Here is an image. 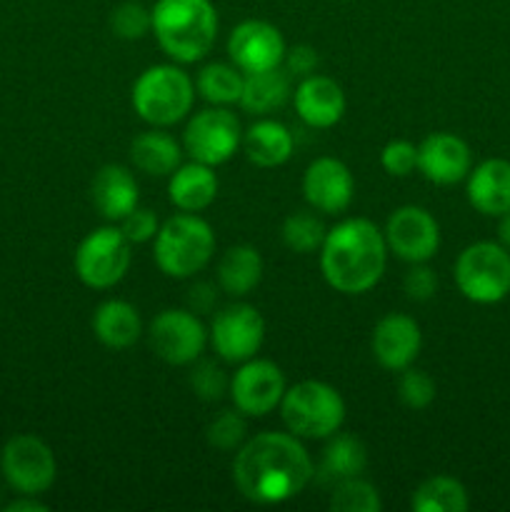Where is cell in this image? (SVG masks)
Returning <instances> with one entry per match:
<instances>
[{
    "label": "cell",
    "mask_w": 510,
    "mask_h": 512,
    "mask_svg": "<svg viewBox=\"0 0 510 512\" xmlns=\"http://www.w3.org/2000/svg\"><path fill=\"white\" fill-rule=\"evenodd\" d=\"M315 478V465L303 440L293 433L253 435L235 450L233 483L255 505H283L298 498Z\"/></svg>",
    "instance_id": "6da1fadb"
},
{
    "label": "cell",
    "mask_w": 510,
    "mask_h": 512,
    "mask_svg": "<svg viewBox=\"0 0 510 512\" xmlns=\"http://www.w3.org/2000/svg\"><path fill=\"white\" fill-rule=\"evenodd\" d=\"M388 243L373 220L345 218L328 228L320 248V273L343 295H363L383 280Z\"/></svg>",
    "instance_id": "7a4b0ae2"
},
{
    "label": "cell",
    "mask_w": 510,
    "mask_h": 512,
    "mask_svg": "<svg viewBox=\"0 0 510 512\" xmlns=\"http://www.w3.org/2000/svg\"><path fill=\"white\" fill-rule=\"evenodd\" d=\"M150 18V33L173 63H200L215 48L220 18L213 0H155Z\"/></svg>",
    "instance_id": "3957f363"
},
{
    "label": "cell",
    "mask_w": 510,
    "mask_h": 512,
    "mask_svg": "<svg viewBox=\"0 0 510 512\" xmlns=\"http://www.w3.org/2000/svg\"><path fill=\"white\" fill-rule=\"evenodd\" d=\"M130 105L150 128H173L193 113L195 80L178 63L150 65L133 83Z\"/></svg>",
    "instance_id": "277c9868"
},
{
    "label": "cell",
    "mask_w": 510,
    "mask_h": 512,
    "mask_svg": "<svg viewBox=\"0 0 510 512\" xmlns=\"http://www.w3.org/2000/svg\"><path fill=\"white\" fill-rule=\"evenodd\" d=\"M215 255V233L198 213H175L160 223L153 238V260L165 278L188 280L208 268Z\"/></svg>",
    "instance_id": "5b68a950"
},
{
    "label": "cell",
    "mask_w": 510,
    "mask_h": 512,
    "mask_svg": "<svg viewBox=\"0 0 510 512\" xmlns=\"http://www.w3.org/2000/svg\"><path fill=\"white\" fill-rule=\"evenodd\" d=\"M278 410L285 430L300 440H328L345 423L343 395L323 380H300L290 385Z\"/></svg>",
    "instance_id": "8992f818"
},
{
    "label": "cell",
    "mask_w": 510,
    "mask_h": 512,
    "mask_svg": "<svg viewBox=\"0 0 510 512\" xmlns=\"http://www.w3.org/2000/svg\"><path fill=\"white\" fill-rule=\"evenodd\" d=\"M453 280L458 293L470 303H503L510 295V250L498 240L470 243L455 258Z\"/></svg>",
    "instance_id": "52a82bcc"
},
{
    "label": "cell",
    "mask_w": 510,
    "mask_h": 512,
    "mask_svg": "<svg viewBox=\"0 0 510 512\" xmlns=\"http://www.w3.org/2000/svg\"><path fill=\"white\" fill-rule=\"evenodd\" d=\"M133 265V243L118 225H103L85 235L73 255L80 283L90 290H110L128 275Z\"/></svg>",
    "instance_id": "ba28073f"
},
{
    "label": "cell",
    "mask_w": 510,
    "mask_h": 512,
    "mask_svg": "<svg viewBox=\"0 0 510 512\" xmlns=\"http://www.w3.org/2000/svg\"><path fill=\"white\" fill-rule=\"evenodd\" d=\"M0 473L13 493L43 495L58 478V463L53 448L43 438L20 433L0 450Z\"/></svg>",
    "instance_id": "9c48e42d"
},
{
    "label": "cell",
    "mask_w": 510,
    "mask_h": 512,
    "mask_svg": "<svg viewBox=\"0 0 510 512\" xmlns=\"http://www.w3.org/2000/svg\"><path fill=\"white\" fill-rule=\"evenodd\" d=\"M240 145H243V125L238 115L223 105H210L195 113L183 130L185 155L210 168L228 163Z\"/></svg>",
    "instance_id": "30bf717a"
},
{
    "label": "cell",
    "mask_w": 510,
    "mask_h": 512,
    "mask_svg": "<svg viewBox=\"0 0 510 512\" xmlns=\"http://www.w3.org/2000/svg\"><path fill=\"white\" fill-rule=\"evenodd\" d=\"M153 353L173 368H185L203 358L208 348V328L200 315L188 308H165L153 318L148 328Z\"/></svg>",
    "instance_id": "8fae6325"
},
{
    "label": "cell",
    "mask_w": 510,
    "mask_h": 512,
    "mask_svg": "<svg viewBox=\"0 0 510 512\" xmlns=\"http://www.w3.org/2000/svg\"><path fill=\"white\" fill-rule=\"evenodd\" d=\"M208 343L223 363L240 365L255 358L265 343L263 315L248 303L225 305L210 323Z\"/></svg>",
    "instance_id": "7c38bea8"
},
{
    "label": "cell",
    "mask_w": 510,
    "mask_h": 512,
    "mask_svg": "<svg viewBox=\"0 0 510 512\" xmlns=\"http://www.w3.org/2000/svg\"><path fill=\"white\" fill-rule=\"evenodd\" d=\"M385 243L403 263H430L440 250V223L420 205H400L385 220Z\"/></svg>",
    "instance_id": "4fadbf2b"
},
{
    "label": "cell",
    "mask_w": 510,
    "mask_h": 512,
    "mask_svg": "<svg viewBox=\"0 0 510 512\" xmlns=\"http://www.w3.org/2000/svg\"><path fill=\"white\" fill-rule=\"evenodd\" d=\"M288 383L285 375L273 360L250 358L238 365V370L230 378L228 395L235 408L248 418H265L273 410L280 408Z\"/></svg>",
    "instance_id": "5bb4252c"
},
{
    "label": "cell",
    "mask_w": 510,
    "mask_h": 512,
    "mask_svg": "<svg viewBox=\"0 0 510 512\" xmlns=\"http://www.w3.org/2000/svg\"><path fill=\"white\" fill-rule=\"evenodd\" d=\"M228 58L240 73H263L283 65L285 45L283 33L268 20H243L228 35Z\"/></svg>",
    "instance_id": "9a60e30c"
},
{
    "label": "cell",
    "mask_w": 510,
    "mask_h": 512,
    "mask_svg": "<svg viewBox=\"0 0 510 512\" xmlns=\"http://www.w3.org/2000/svg\"><path fill=\"white\" fill-rule=\"evenodd\" d=\"M303 198L315 213L343 215L355 198L353 173L338 158H315L303 173Z\"/></svg>",
    "instance_id": "2e32d148"
},
{
    "label": "cell",
    "mask_w": 510,
    "mask_h": 512,
    "mask_svg": "<svg viewBox=\"0 0 510 512\" xmlns=\"http://www.w3.org/2000/svg\"><path fill=\"white\" fill-rule=\"evenodd\" d=\"M423 348V330L418 320L405 313H388L375 323L370 335V350L375 363L390 373L410 368Z\"/></svg>",
    "instance_id": "e0dca14e"
},
{
    "label": "cell",
    "mask_w": 510,
    "mask_h": 512,
    "mask_svg": "<svg viewBox=\"0 0 510 512\" xmlns=\"http://www.w3.org/2000/svg\"><path fill=\"white\" fill-rule=\"evenodd\" d=\"M418 170L428 183L443 188L463 183L473 170L470 145L460 135L445 130L425 135L423 143L418 145Z\"/></svg>",
    "instance_id": "ac0fdd59"
},
{
    "label": "cell",
    "mask_w": 510,
    "mask_h": 512,
    "mask_svg": "<svg viewBox=\"0 0 510 512\" xmlns=\"http://www.w3.org/2000/svg\"><path fill=\"white\" fill-rule=\"evenodd\" d=\"M295 115L303 120L308 128L328 130L343 120L348 100L340 83H335L328 75L313 73L308 78H300L293 90Z\"/></svg>",
    "instance_id": "d6986e66"
},
{
    "label": "cell",
    "mask_w": 510,
    "mask_h": 512,
    "mask_svg": "<svg viewBox=\"0 0 510 512\" xmlns=\"http://www.w3.org/2000/svg\"><path fill=\"white\" fill-rule=\"evenodd\" d=\"M138 200L140 185L125 165H103L90 183V203L108 223H120L130 210L138 208Z\"/></svg>",
    "instance_id": "ffe728a7"
},
{
    "label": "cell",
    "mask_w": 510,
    "mask_h": 512,
    "mask_svg": "<svg viewBox=\"0 0 510 512\" xmlns=\"http://www.w3.org/2000/svg\"><path fill=\"white\" fill-rule=\"evenodd\" d=\"M465 195L475 213L500 218L510 210V160L488 158L465 178Z\"/></svg>",
    "instance_id": "44dd1931"
},
{
    "label": "cell",
    "mask_w": 510,
    "mask_h": 512,
    "mask_svg": "<svg viewBox=\"0 0 510 512\" xmlns=\"http://www.w3.org/2000/svg\"><path fill=\"white\" fill-rule=\"evenodd\" d=\"M218 175L215 168L203 163H180L168 178V200L178 213H203L218 198Z\"/></svg>",
    "instance_id": "7402d4cb"
},
{
    "label": "cell",
    "mask_w": 510,
    "mask_h": 512,
    "mask_svg": "<svg viewBox=\"0 0 510 512\" xmlns=\"http://www.w3.org/2000/svg\"><path fill=\"white\" fill-rule=\"evenodd\" d=\"M243 150L255 168L273 170L293 158L295 138L288 125L265 115L243 130Z\"/></svg>",
    "instance_id": "603a6c76"
},
{
    "label": "cell",
    "mask_w": 510,
    "mask_h": 512,
    "mask_svg": "<svg viewBox=\"0 0 510 512\" xmlns=\"http://www.w3.org/2000/svg\"><path fill=\"white\" fill-rule=\"evenodd\" d=\"M95 340L108 350H128L143 335V320H140L138 308L128 300L110 298L95 308L93 320H90Z\"/></svg>",
    "instance_id": "cb8c5ba5"
},
{
    "label": "cell",
    "mask_w": 510,
    "mask_h": 512,
    "mask_svg": "<svg viewBox=\"0 0 510 512\" xmlns=\"http://www.w3.org/2000/svg\"><path fill=\"white\" fill-rule=\"evenodd\" d=\"M183 153V143H178L168 128L143 130L130 143V163L148 178H170L183 163Z\"/></svg>",
    "instance_id": "d4e9b609"
},
{
    "label": "cell",
    "mask_w": 510,
    "mask_h": 512,
    "mask_svg": "<svg viewBox=\"0 0 510 512\" xmlns=\"http://www.w3.org/2000/svg\"><path fill=\"white\" fill-rule=\"evenodd\" d=\"M218 288L230 298L240 300L253 293L265 273L263 255L253 245H230L218 260Z\"/></svg>",
    "instance_id": "484cf974"
},
{
    "label": "cell",
    "mask_w": 510,
    "mask_h": 512,
    "mask_svg": "<svg viewBox=\"0 0 510 512\" xmlns=\"http://www.w3.org/2000/svg\"><path fill=\"white\" fill-rule=\"evenodd\" d=\"M365 468H368V448H365L363 440L358 435L340 433L338 430L325 443L315 478L320 483L335 485L340 480L358 478V475L365 473Z\"/></svg>",
    "instance_id": "4316f807"
},
{
    "label": "cell",
    "mask_w": 510,
    "mask_h": 512,
    "mask_svg": "<svg viewBox=\"0 0 510 512\" xmlns=\"http://www.w3.org/2000/svg\"><path fill=\"white\" fill-rule=\"evenodd\" d=\"M293 95L290 88V75L285 68L263 70V73H248L243 80V93H240L238 105L245 113L255 115V118H265V115L275 113L288 103Z\"/></svg>",
    "instance_id": "83f0119b"
},
{
    "label": "cell",
    "mask_w": 510,
    "mask_h": 512,
    "mask_svg": "<svg viewBox=\"0 0 510 512\" xmlns=\"http://www.w3.org/2000/svg\"><path fill=\"white\" fill-rule=\"evenodd\" d=\"M415 512H465L470 508L468 488L453 475H433L413 490Z\"/></svg>",
    "instance_id": "f1b7e54d"
},
{
    "label": "cell",
    "mask_w": 510,
    "mask_h": 512,
    "mask_svg": "<svg viewBox=\"0 0 510 512\" xmlns=\"http://www.w3.org/2000/svg\"><path fill=\"white\" fill-rule=\"evenodd\" d=\"M245 73H240L233 63H208L195 75V93L210 105H235L243 93Z\"/></svg>",
    "instance_id": "f546056e"
},
{
    "label": "cell",
    "mask_w": 510,
    "mask_h": 512,
    "mask_svg": "<svg viewBox=\"0 0 510 512\" xmlns=\"http://www.w3.org/2000/svg\"><path fill=\"white\" fill-rule=\"evenodd\" d=\"M325 233H328V228H325L323 218L315 215L313 208L290 213L283 220V228H280V238H283L285 248L295 255L320 253Z\"/></svg>",
    "instance_id": "4dcf8cb0"
},
{
    "label": "cell",
    "mask_w": 510,
    "mask_h": 512,
    "mask_svg": "<svg viewBox=\"0 0 510 512\" xmlns=\"http://www.w3.org/2000/svg\"><path fill=\"white\" fill-rule=\"evenodd\" d=\"M328 508L333 512H380L383 510V498L373 483L358 475V478L330 485Z\"/></svg>",
    "instance_id": "1f68e13d"
},
{
    "label": "cell",
    "mask_w": 510,
    "mask_h": 512,
    "mask_svg": "<svg viewBox=\"0 0 510 512\" xmlns=\"http://www.w3.org/2000/svg\"><path fill=\"white\" fill-rule=\"evenodd\" d=\"M205 440L210 448L220 450V453H235L248 440V415L240 413L238 408L223 410L210 420Z\"/></svg>",
    "instance_id": "d6a6232c"
},
{
    "label": "cell",
    "mask_w": 510,
    "mask_h": 512,
    "mask_svg": "<svg viewBox=\"0 0 510 512\" xmlns=\"http://www.w3.org/2000/svg\"><path fill=\"white\" fill-rule=\"evenodd\" d=\"M150 28H153L150 8H145L138 0H125V3L115 5L113 13H110V30L120 40L145 38Z\"/></svg>",
    "instance_id": "836d02e7"
},
{
    "label": "cell",
    "mask_w": 510,
    "mask_h": 512,
    "mask_svg": "<svg viewBox=\"0 0 510 512\" xmlns=\"http://www.w3.org/2000/svg\"><path fill=\"white\" fill-rule=\"evenodd\" d=\"M188 383L193 388L195 398H200L203 403H218L228 395L230 378L225 375V370L220 368L213 360H195L193 370L188 375Z\"/></svg>",
    "instance_id": "e575fe53"
},
{
    "label": "cell",
    "mask_w": 510,
    "mask_h": 512,
    "mask_svg": "<svg viewBox=\"0 0 510 512\" xmlns=\"http://www.w3.org/2000/svg\"><path fill=\"white\" fill-rule=\"evenodd\" d=\"M435 395H438L435 380L430 378L425 370L413 368V365H410V368H405V370H400L398 398H400V403L405 405V408L420 413V410H425V408H430V405H433Z\"/></svg>",
    "instance_id": "d590c367"
},
{
    "label": "cell",
    "mask_w": 510,
    "mask_h": 512,
    "mask_svg": "<svg viewBox=\"0 0 510 512\" xmlns=\"http://www.w3.org/2000/svg\"><path fill=\"white\" fill-rule=\"evenodd\" d=\"M380 165L390 178H408L418 170V145L405 138H395L380 150Z\"/></svg>",
    "instance_id": "8d00e7d4"
},
{
    "label": "cell",
    "mask_w": 510,
    "mask_h": 512,
    "mask_svg": "<svg viewBox=\"0 0 510 512\" xmlns=\"http://www.w3.org/2000/svg\"><path fill=\"white\" fill-rule=\"evenodd\" d=\"M403 290L413 303H428L438 293V275L428 263H413L403 278Z\"/></svg>",
    "instance_id": "74e56055"
},
{
    "label": "cell",
    "mask_w": 510,
    "mask_h": 512,
    "mask_svg": "<svg viewBox=\"0 0 510 512\" xmlns=\"http://www.w3.org/2000/svg\"><path fill=\"white\" fill-rule=\"evenodd\" d=\"M118 228L123 230V235L130 240V243L143 245V243H150V240L158 235L160 220H158V215L153 213V210L140 208V205H138V208L130 210V213L125 215L123 220H120Z\"/></svg>",
    "instance_id": "f35d334b"
},
{
    "label": "cell",
    "mask_w": 510,
    "mask_h": 512,
    "mask_svg": "<svg viewBox=\"0 0 510 512\" xmlns=\"http://www.w3.org/2000/svg\"><path fill=\"white\" fill-rule=\"evenodd\" d=\"M318 65H320V55L313 45L298 43L293 45V48L285 50L283 68L290 78H308V75L318 73Z\"/></svg>",
    "instance_id": "ab89813d"
},
{
    "label": "cell",
    "mask_w": 510,
    "mask_h": 512,
    "mask_svg": "<svg viewBox=\"0 0 510 512\" xmlns=\"http://www.w3.org/2000/svg\"><path fill=\"white\" fill-rule=\"evenodd\" d=\"M215 305H218V288L215 285L195 283L188 290V310H193L195 315L213 313Z\"/></svg>",
    "instance_id": "60d3db41"
},
{
    "label": "cell",
    "mask_w": 510,
    "mask_h": 512,
    "mask_svg": "<svg viewBox=\"0 0 510 512\" xmlns=\"http://www.w3.org/2000/svg\"><path fill=\"white\" fill-rule=\"evenodd\" d=\"M5 512H48V505L40 503L38 495H18L5 505Z\"/></svg>",
    "instance_id": "b9f144b4"
},
{
    "label": "cell",
    "mask_w": 510,
    "mask_h": 512,
    "mask_svg": "<svg viewBox=\"0 0 510 512\" xmlns=\"http://www.w3.org/2000/svg\"><path fill=\"white\" fill-rule=\"evenodd\" d=\"M498 243L505 250H510V210L498 218Z\"/></svg>",
    "instance_id": "7bdbcfd3"
}]
</instances>
